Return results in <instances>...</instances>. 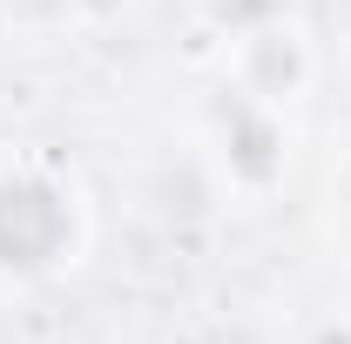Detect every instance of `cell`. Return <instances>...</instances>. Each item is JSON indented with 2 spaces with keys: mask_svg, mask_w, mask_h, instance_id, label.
I'll list each match as a JSON object with an SVG mask.
<instances>
[{
  "mask_svg": "<svg viewBox=\"0 0 351 344\" xmlns=\"http://www.w3.org/2000/svg\"><path fill=\"white\" fill-rule=\"evenodd\" d=\"M324 236H331V250L351 257V149L331 156V175H324Z\"/></svg>",
  "mask_w": 351,
  "mask_h": 344,
  "instance_id": "obj_5",
  "label": "cell"
},
{
  "mask_svg": "<svg viewBox=\"0 0 351 344\" xmlns=\"http://www.w3.org/2000/svg\"><path fill=\"white\" fill-rule=\"evenodd\" d=\"M298 344H351V310H324V317H311Z\"/></svg>",
  "mask_w": 351,
  "mask_h": 344,
  "instance_id": "obj_7",
  "label": "cell"
},
{
  "mask_svg": "<svg viewBox=\"0 0 351 344\" xmlns=\"http://www.w3.org/2000/svg\"><path fill=\"white\" fill-rule=\"evenodd\" d=\"M203 27L223 34V41H243L257 27H277V21H298V0H196Z\"/></svg>",
  "mask_w": 351,
  "mask_h": 344,
  "instance_id": "obj_4",
  "label": "cell"
},
{
  "mask_svg": "<svg viewBox=\"0 0 351 344\" xmlns=\"http://www.w3.org/2000/svg\"><path fill=\"white\" fill-rule=\"evenodd\" d=\"M0 14L14 21V27H61V21H75V0H0Z\"/></svg>",
  "mask_w": 351,
  "mask_h": 344,
  "instance_id": "obj_6",
  "label": "cell"
},
{
  "mask_svg": "<svg viewBox=\"0 0 351 344\" xmlns=\"http://www.w3.org/2000/svg\"><path fill=\"white\" fill-rule=\"evenodd\" d=\"M230 88H243L263 108H298L317 82V54H311L304 27L298 21H277V27H257L243 41H230Z\"/></svg>",
  "mask_w": 351,
  "mask_h": 344,
  "instance_id": "obj_3",
  "label": "cell"
},
{
  "mask_svg": "<svg viewBox=\"0 0 351 344\" xmlns=\"http://www.w3.org/2000/svg\"><path fill=\"white\" fill-rule=\"evenodd\" d=\"M203 142H210V162L237 196H270L284 169H291V129H284V108H263L243 88L223 82L203 108Z\"/></svg>",
  "mask_w": 351,
  "mask_h": 344,
  "instance_id": "obj_2",
  "label": "cell"
},
{
  "mask_svg": "<svg viewBox=\"0 0 351 344\" xmlns=\"http://www.w3.org/2000/svg\"><path fill=\"white\" fill-rule=\"evenodd\" d=\"M88 243V210L47 162L0 169V284H47Z\"/></svg>",
  "mask_w": 351,
  "mask_h": 344,
  "instance_id": "obj_1",
  "label": "cell"
}]
</instances>
